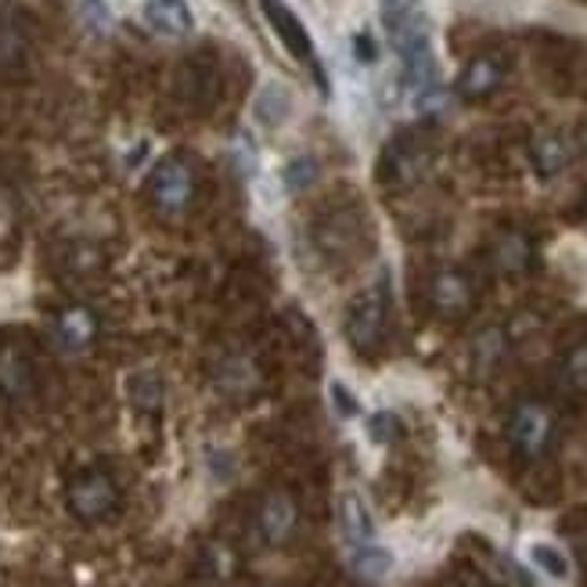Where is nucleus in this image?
<instances>
[{
	"mask_svg": "<svg viewBox=\"0 0 587 587\" xmlns=\"http://www.w3.org/2000/svg\"><path fill=\"white\" fill-rule=\"evenodd\" d=\"M530 159L541 177H555V173H563L569 166L573 152H569V141L558 130H541L537 138L530 141Z\"/></svg>",
	"mask_w": 587,
	"mask_h": 587,
	"instance_id": "f8f14e48",
	"label": "nucleus"
},
{
	"mask_svg": "<svg viewBox=\"0 0 587 587\" xmlns=\"http://www.w3.org/2000/svg\"><path fill=\"white\" fill-rule=\"evenodd\" d=\"M555 411L548 404H541V400H519L509 415V439L512 447L519 450L523 458L537 461L552 450L555 444Z\"/></svg>",
	"mask_w": 587,
	"mask_h": 587,
	"instance_id": "f03ea898",
	"label": "nucleus"
},
{
	"mask_svg": "<svg viewBox=\"0 0 587 587\" xmlns=\"http://www.w3.org/2000/svg\"><path fill=\"white\" fill-rule=\"evenodd\" d=\"M260 4H263V11H267V19H271L274 33L282 36V44H285L300 62L311 65V69L317 73V79H322V87H325L322 65H317V55H314V40H311V33L303 30V22L292 15V8L285 4V0H260Z\"/></svg>",
	"mask_w": 587,
	"mask_h": 587,
	"instance_id": "0eeeda50",
	"label": "nucleus"
},
{
	"mask_svg": "<svg viewBox=\"0 0 587 587\" xmlns=\"http://www.w3.org/2000/svg\"><path fill=\"white\" fill-rule=\"evenodd\" d=\"M30 365H25V357H19L15 350L0 354V390H4L8 396H22L25 390H30Z\"/></svg>",
	"mask_w": 587,
	"mask_h": 587,
	"instance_id": "dca6fc26",
	"label": "nucleus"
},
{
	"mask_svg": "<svg viewBox=\"0 0 587 587\" xmlns=\"http://www.w3.org/2000/svg\"><path fill=\"white\" fill-rule=\"evenodd\" d=\"M385 325H390V289H385V282H379L350 303L346 339H350L357 354H376L385 339Z\"/></svg>",
	"mask_w": 587,
	"mask_h": 587,
	"instance_id": "f257e3e1",
	"label": "nucleus"
},
{
	"mask_svg": "<svg viewBox=\"0 0 587 587\" xmlns=\"http://www.w3.org/2000/svg\"><path fill=\"white\" fill-rule=\"evenodd\" d=\"M563 382L569 390H587V339L563 357Z\"/></svg>",
	"mask_w": 587,
	"mask_h": 587,
	"instance_id": "f3484780",
	"label": "nucleus"
},
{
	"mask_svg": "<svg viewBox=\"0 0 587 587\" xmlns=\"http://www.w3.org/2000/svg\"><path fill=\"white\" fill-rule=\"evenodd\" d=\"M19 58H22V40L15 30L4 25V30H0V73L11 69V65H19Z\"/></svg>",
	"mask_w": 587,
	"mask_h": 587,
	"instance_id": "412c9836",
	"label": "nucleus"
},
{
	"mask_svg": "<svg viewBox=\"0 0 587 587\" xmlns=\"http://www.w3.org/2000/svg\"><path fill=\"white\" fill-rule=\"evenodd\" d=\"M300 523L296 498L289 490H271L257 509V533L263 544H285Z\"/></svg>",
	"mask_w": 587,
	"mask_h": 587,
	"instance_id": "423d86ee",
	"label": "nucleus"
},
{
	"mask_svg": "<svg viewBox=\"0 0 587 587\" xmlns=\"http://www.w3.org/2000/svg\"><path fill=\"white\" fill-rule=\"evenodd\" d=\"M144 22L163 36H188L195 30L192 8L184 0H149L144 4Z\"/></svg>",
	"mask_w": 587,
	"mask_h": 587,
	"instance_id": "9b49d317",
	"label": "nucleus"
},
{
	"mask_svg": "<svg viewBox=\"0 0 587 587\" xmlns=\"http://www.w3.org/2000/svg\"><path fill=\"white\" fill-rule=\"evenodd\" d=\"M224 390H231V393H246L249 390V365L242 357H235L224 365Z\"/></svg>",
	"mask_w": 587,
	"mask_h": 587,
	"instance_id": "aec40b11",
	"label": "nucleus"
},
{
	"mask_svg": "<svg viewBox=\"0 0 587 587\" xmlns=\"http://www.w3.org/2000/svg\"><path fill=\"white\" fill-rule=\"evenodd\" d=\"M314 159H296L292 163V170H289V184L292 188H300V184H306V181H314Z\"/></svg>",
	"mask_w": 587,
	"mask_h": 587,
	"instance_id": "4be33fe9",
	"label": "nucleus"
},
{
	"mask_svg": "<svg viewBox=\"0 0 587 587\" xmlns=\"http://www.w3.org/2000/svg\"><path fill=\"white\" fill-rule=\"evenodd\" d=\"M530 558H533V566H541L548 577L555 580H566L569 577V563H566V555L552 548V544H533L530 548Z\"/></svg>",
	"mask_w": 587,
	"mask_h": 587,
	"instance_id": "a211bd4d",
	"label": "nucleus"
},
{
	"mask_svg": "<svg viewBox=\"0 0 587 587\" xmlns=\"http://www.w3.org/2000/svg\"><path fill=\"white\" fill-rule=\"evenodd\" d=\"M95 331H98V322L87 306H69V311H62L55 322V339L62 350H69V354L87 350V346L95 343Z\"/></svg>",
	"mask_w": 587,
	"mask_h": 587,
	"instance_id": "9d476101",
	"label": "nucleus"
},
{
	"mask_svg": "<svg viewBox=\"0 0 587 587\" xmlns=\"http://www.w3.org/2000/svg\"><path fill=\"white\" fill-rule=\"evenodd\" d=\"M149 192H152V203L163 213H184L192 206V198H195V170H192V163H188V159H181V155L163 159V163L152 170Z\"/></svg>",
	"mask_w": 587,
	"mask_h": 587,
	"instance_id": "7ed1b4c3",
	"label": "nucleus"
},
{
	"mask_svg": "<svg viewBox=\"0 0 587 587\" xmlns=\"http://www.w3.org/2000/svg\"><path fill=\"white\" fill-rule=\"evenodd\" d=\"M357 55L360 58H376V51H371V40L368 36H357Z\"/></svg>",
	"mask_w": 587,
	"mask_h": 587,
	"instance_id": "393cba45",
	"label": "nucleus"
},
{
	"mask_svg": "<svg viewBox=\"0 0 587 587\" xmlns=\"http://www.w3.org/2000/svg\"><path fill=\"white\" fill-rule=\"evenodd\" d=\"M382 4V22L393 25V22H407V19H422V0H379Z\"/></svg>",
	"mask_w": 587,
	"mask_h": 587,
	"instance_id": "6ab92c4d",
	"label": "nucleus"
},
{
	"mask_svg": "<svg viewBox=\"0 0 587 587\" xmlns=\"http://www.w3.org/2000/svg\"><path fill=\"white\" fill-rule=\"evenodd\" d=\"M331 400H339V411H343V415H354V411H357V404H354V396L350 393H346V385H331Z\"/></svg>",
	"mask_w": 587,
	"mask_h": 587,
	"instance_id": "b1692460",
	"label": "nucleus"
},
{
	"mask_svg": "<svg viewBox=\"0 0 587 587\" xmlns=\"http://www.w3.org/2000/svg\"><path fill=\"white\" fill-rule=\"evenodd\" d=\"M430 306L444 322H461L476 306V285L472 278L458 267H444L430 278Z\"/></svg>",
	"mask_w": 587,
	"mask_h": 587,
	"instance_id": "39448f33",
	"label": "nucleus"
},
{
	"mask_svg": "<svg viewBox=\"0 0 587 587\" xmlns=\"http://www.w3.org/2000/svg\"><path fill=\"white\" fill-rule=\"evenodd\" d=\"M393 566V555L379 548L376 541L365 544V548H354V573L360 580H382Z\"/></svg>",
	"mask_w": 587,
	"mask_h": 587,
	"instance_id": "4468645a",
	"label": "nucleus"
},
{
	"mask_svg": "<svg viewBox=\"0 0 587 587\" xmlns=\"http://www.w3.org/2000/svg\"><path fill=\"white\" fill-rule=\"evenodd\" d=\"M393 430H396L393 415H376V418H371V436H376V439H390Z\"/></svg>",
	"mask_w": 587,
	"mask_h": 587,
	"instance_id": "5701e85b",
	"label": "nucleus"
},
{
	"mask_svg": "<svg viewBox=\"0 0 587 587\" xmlns=\"http://www.w3.org/2000/svg\"><path fill=\"white\" fill-rule=\"evenodd\" d=\"M501 84H504V58L501 55H490V51H487V55H476L461 69L458 95L465 101H479V98H490Z\"/></svg>",
	"mask_w": 587,
	"mask_h": 587,
	"instance_id": "6e6552de",
	"label": "nucleus"
},
{
	"mask_svg": "<svg viewBox=\"0 0 587 587\" xmlns=\"http://www.w3.org/2000/svg\"><path fill=\"white\" fill-rule=\"evenodd\" d=\"M584 220H587V195H584Z\"/></svg>",
	"mask_w": 587,
	"mask_h": 587,
	"instance_id": "a878e982",
	"label": "nucleus"
},
{
	"mask_svg": "<svg viewBox=\"0 0 587 587\" xmlns=\"http://www.w3.org/2000/svg\"><path fill=\"white\" fill-rule=\"evenodd\" d=\"M504 350H509V339H504L501 328H483L472 343V365L479 371H493L501 365Z\"/></svg>",
	"mask_w": 587,
	"mask_h": 587,
	"instance_id": "ddd939ff",
	"label": "nucleus"
},
{
	"mask_svg": "<svg viewBox=\"0 0 587 587\" xmlns=\"http://www.w3.org/2000/svg\"><path fill=\"white\" fill-rule=\"evenodd\" d=\"M116 504H119V490L112 483V476H105L101 469L79 472L69 483V509L84 523H98V519L112 515Z\"/></svg>",
	"mask_w": 587,
	"mask_h": 587,
	"instance_id": "20e7f679",
	"label": "nucleus"
},
{
	"mask_svg": "<svg viewBox=\"0 0 587 587\" xmlns=\"http://www.w3.org/2000/svg\"><path fill=\"white\" fill-rule=\"evenodd\" d=\"M339 533L350 548H365V544L376 541V523H371L368 504L354 490H346L339 498Z\"/></svg>",
	"mask_w": 587,
	"mask_h": 587,
	"instance_id": "1a4fd4ad",
	"label": "nucleus"
},
{
	"mask_svg": "<svg viewBox=\"0 0 587 587\" xmlns=\"http://www.w3.org/2000/svg\"><path fill=\"white\" fill-rule=\"evenodd\" d=\"M493 260H498V267L504 274H519L523 267L530 263V242H526V235H519V231H509L498 242V249H493Z\"/></svg>",
	"mask_w": 587,
	"mask_h": 587,
	"instance_id": "2eb2a0df",
	"label": "nucleus"
}]
</instances>
